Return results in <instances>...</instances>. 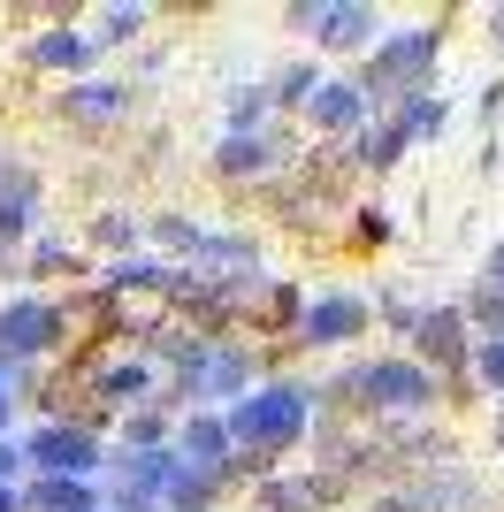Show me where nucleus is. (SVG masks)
<instances>
[{
    "instance_id": "nucleus-1",
    "label": "nucleus",
    "mask_w": 504,
    "mask_h": 512,
    "mask_svg": "<svg viewBox=\"0 0 504 512\" xmlns=\"http://www.w3.org/2000/svg\"><path fill=\"white\" fill-rule=\"evenodd\" d=\"M230 444H252V451H291L298 436H306V390L298 383H275V390H252V398H237L230 406Z\"/></svg>"
},
{
    "instance_id": "nucleus-2",
    "label": "nucleus",
    "mask_w": 504,
    "mask_h": 512,
    "mask_svg": "<svg viewBox=\"0 0 504 512\" xmlns=\"http://www.w3.org/2000/svg\"><path fill=\"white\" fill-rule=\"evenodd\" d=\"M329 398H359V406H375V413H420L436 398V375L413 367V360H367V367H352Z\"/></svg>"
},
{
    "instance_id": "nucleus-3",
    "label": "nucleus",
    "mask_w": 504,
    "mask_h": 512,
    "mask_svg": "<svg viewBox=\"0 0 504 512\" xmlns=\"http://www.w3.org/2000/svg\"><path fill=\"white\" fill-rule=\"evenodd\" d=\"M428 62H436V23H413V31H398V39L367 62L359 100H367V92H375V100H413V92H428Z\"/></svg>"
},
{
    "instance_id": "nucleus-4",
    "label": "nucleus",
    "mask_w": 504,
    "mask_h": 512,
    "mask_svg": "<svg viewBox=\"0 0 504 512\" xmlns=\"http://www.w3.org/2000/svg\"><path fill=\"white\" fill-rule=\"evenodd\" d=\"M62 344V314L46 299H16L8 314H0V360H39V352H54Z\"/></svg>"
},
{
    "instance_id": "nucleus-5",
    "label": "nucleus",
    "mask_w": 504,
    "mask_h": 512,
    "mask_svg": "<svg viewBox=\"0 0 504 512\" xmlns=\"http://www.w3.org/2000/svg\"><path fill=\"white\" fill-rule=\"evenodd\" d=\"M23 459L39 474H62V482H84V474L100 467V444L84 436V428H39L31 444H23Z\"/></svg>"
},
{
    "instance_id": "nucleus-6",
    "label": "nucleus",
    "mask_w": 504,
    "mask_h": 512,
    "mask_svg": "<svg viewBox=\"0 0 504 512\" xmlns=\"http://www.w3.org/2000/svg\"><path fill=\"white\" fill-rule=\"evenodd\" d=\"M291 161V138L283 130H237V138H222L214 146V176H268Z\"/></svg>"
},
{
    "instance_id": "nucleus-7",
    "label": "nucleus",
    "mask_w": 504,
    "mask_h": 512,
    "mask_svg": "<svg viewBox=\"0 0 504 512\" xmlns=\"http://www.w3.org/2000/svg\"><path fill=\"white\" fill-rule=\"evenodd\" d=\"M413 352H420V360H436V367H451V375H466V321H459V306L420 314L413 321Z\"/></svg>"
},
{
    "instance_id": "nucleus-8",
    "label": "nucleus",
    "mask_w": 504,
    "mask_h": 512,
    "mask_svg": "<svg viewBox=\"0 0 504 512\" xmlns=\"http://www.w3.org/2000/svg\"><path fill=\"white\" fill-rule=\"evenodd\" d=\"M359 329H367V299H352V291H336V299L298 314V344H344V337H359Z\"/></svg>"
},
{
    "instance_id": "nucleus-9",
    "label": "nucleus",
    "mask_w": 504,
    "mask_h": 512,
    "mask_svg": "<svg viewBox=\"0 0 504 512\" xmlns=\"http://www.w3.org/2000/svg\"><path fill=\"white\" fill-rule=\"evenodd\" d=\"M31 214H39V176L16 169V161H0V245L31 230Z\"/></svg>"
},
{
    "instance_id": "nucleus-10",
    "label": "nucleus",
    "mask_w": 504,
    "mask_h": 512,
    "mask_svg": "<svg viewBox=\"0 0 504 512\" xmlns=\"http://www.w3.org/2000/svg\"><path fill=\"white\" fill-rule=\"evenodd\" d=\"M184 451H191V467H199V474L230 482V428H222V413H199V421L184 428Z\"/></svg>"
},
{
    "instance_id": "nucleus-11",
    "label": "nucleus",
    "mask_w": 504,
    "mask_h": 512,
    "mask_svg": "<svg viewBox=\"0 0 504 512\" xmlns=\"http://www.w3.org/2000/svg\"><path fill=\"white\" fill-rule=\"evenodd\" d=\"M314 39L321 46H367L375 39V8H314Z\"/></svg>"
},
{
    "instance_id": "nucleus-12",
    "label": "nucleus",
    "mask_w": 504,
    "mask_h": 512,
    "mask_svg": "<svg viewBox=\"0 0 504 512\" xmlns=\"http://www.w3.org/2000/svg\"><path fill=\"white\" fill-rule=\"evenodd\" d=\"M306 107H314V123H321V130H352L359 115H367L359 85H344V77H336V85H314V92H306Z\"/></svg>"
},
{
    "instance_id": "nucleus-13",
    "label": "nucleus",
    "mask_w": 504,
    "mask_h": 512,
    "mask_svg": "<svg viewBox=\"0 0 504 512\" xmlns=\"http://www.w3.org/2000/svg\"><path fill=\"white\" fill-rule=\"evenodd\" d=\"M69 115H77V123H115V115H123V107H130V85H107V77H100V85H92V77H84V85L77 92H69Z\"/></svg>"
},
{
    "instance_id": "nucleus-14",
    "label": "nucleus",
    "mask_w": 504,
    "mask_h": 512,
    "mask_svg": "<svg viewBox=\"0 0 504 512\" xmlns=\"http://www.w3.org/2000/svg\"><path fill=\"white\" fill-rule=\"evenodd\" d=\"M161 505L168 512H207L214 505V474H199L191 459H176V474L161 482Z\"/></svg>"
},
{
    "instance_id": "nucleus-15",
    "label": "nucleus",
    "mask_w": 504,
    "mask_h": 512,
    "mask_svg": "<svg viewBox=\"0 0 504 512\" xmlns=\"http://www.w3.org/2000/svg\"><path fill=\"white\" fill-rule=\"evenodd\" d=\"M92 482H62V474H39L31 482V512H92Z\"/></svg>"
},
{
    "instance_id": "nucleus-16",
    "label": "nucleus",
    "mask_w": 504,
    "mask_h": 512,
    "mask_svg": "<svg viewBox=\"0 0 504 512\" xmlns=\"http://www.w3.org/2000/svg\"><path fill=\"white\" fill-rule=\"evenodd\" d=\"M31 62L39 69H84L92 62V39L84 31H46V39H31Z\"/></svg>"
},
{
    "instance_id": "nucleus-17",
    "label": "nucleus",
    "mask_w": 504,
    "mask_h": 512,
    "mask_svg": "<svg viewBox=\"0 0 504 512\" xmlns=\"http://www.w3.org/2000/svg\"><path fill=\"white\" fill-rule=\"evenodd\" d=\"M138 31H146V8H107L100 31H84V39H92V46H130Z\"/></svg>"
},
{
    "instance_id": "nucleus-18",
    "label": "nucleus",
    "mask_w": 504,
    "mask_h": 512,
    "mask_svg": "<svg viewBox=\"0 0 504 512\" xmlns=\"http://www.w3.org/2000/svg\"><path fill=\"white\" fill-rule=\"evenodd\" d=\"M466 337H474V329H489V344H497L504 337V291H489V283H482V291H474V306H466Z\"/></svg>"
},
{
    "instance_id": "nucleus-19",
    "label": "nucleus",
    "mask_w": 504,
    "mask_h": 512,
    "mask_svg": "<svg viewBox=\"0 0 504 512\" xmlns=\"http://www.w3.org/2000/svg\"><path fill=\"white\" fill-rule=\"evenodd\" d=\"M92 390H107V398H146L153 375H146L138 360H130V367H100V375H92Z\"/></svg>"
},
{
    "instance_id": "nucleus-20",
    "label": "nucleus",
    "mask_w": 504,
    "mask_h": 512,
    "mask_svg": "<svg viewBox=\"0 0 504 512\" xmlns=\"http://www.w3.org/2000/svg\"><path fill=\"white\" fill-rule=\"evenodd\" d=\"M306 505H321L314 482H260V512H306Z\"/></svg>"
},
{
    "instance_id": "nucleus-21",
    "label": "nucleus",
    "mask_w": 504,
    "mask_h": 512,
    "mask_svg": "<svg viewBox=\"0 0 504 512\" xmlns=\"http://www.w3.org/2000/svg\"><path fill=\"white\" fill-rule=\"evenodd\" d=\"M153 237H168V245H176V253H191V260H199V245H207V230H199V222H184V214H161V222H153Z\"/></svg>"
},
{
    "instance_id": "nucleus-22",
    "label": "nucleus",
    "mask_w": 504,
    "mask_h": 512,
    "mask_svg": "<svg viewBox=\"0 0 504 512\" xmlns=\"http://www.w3.org/2000/svg\"><path fill=\"white\" fill-rule=\"evenodd\" d=\"M314 85H321V77H314L306 62H298V69H283V77H275V92H268V100H275V107H291V100H306Z\"/></svg>"
},
{
    "instance_id": "nucleus-23",
    "label": "nucleus",
    "mask_w": 504,
    "mask_h": 512,
    "mask_svg": "<svg viewBox=\"0 0 504 512\" xmlns=\"http://www.w3.org/2000/svg\"><path fill=\"white\" fill-rule=\"evenodd\" d=\"M260 107H268V92H237V100H230V130H222V138H237V130H252V123H260Z\"/></svg>"
},
{
    "instance_id": "nucleus-24",
    "label": "nucleus",
    "mask_w": 504,
    "mask_h": 512,
    "mask_svg": "<svg viewBox=\"0 0 504 512\" xmlns=\"http://www.w3.org/2000/svg\"><path fill=\"white\" fill-rule=\"evenodd\" d=\"M161 436H168V413H130V444H138V451H153V444H161Z\"/></svg>"
},
{
    "instance_id": "nucleus-25",
    "label": "nucleus",
    "mask_w": 504,
    "mask_h": 512,
    "mask_svg": "<svg viewBox=\"0 0 504 512\" xmlns=\"http://www.w3.org/2000/svg\"><path fill=\"white\" fill-rule=\"evenodd\" d=\"M474 375H482V383H497V390H504V337H497V344H482V352H474Z\"/></svg>"
},
{
    "instance_id": "nucleus-26",
    "label": "nucleus",
    "mask_w": 504,
    "mask_h": 512,
    "mask_svg": "<svg viewBox=\"0 0 504 512\" xmlns=\"http://www.w3.org/2000/svg\"><path fill=\"white\" fill-rule=\"evenodd\" d=\"M92 237H100V245H130L138 230H130L123 214H92Z\"/></svg>"
},
{
    "instance_id": "nucleus-27",
    "label": "nucleus",
    "mask_w": 504,
    "mask_h": 512,
    "mask_svg": "<svg viewBox=\"0 0 504 512\" xmlns=\"http://www.w3.org/2000/svg\"><path fill=\"white\" fill-rule=\"evenodd\" d=\"M31 268H46V276H77V253H62V245H39V260Z\"/></svg>"
},
{
    "instance_id": "nucleus-28",
    "label": "nucleus",
    "mask_w": 504,
    "mask_h": 512,
    "mask_svg": "<svg viewBox=\"0 0 504 512\" xmlns=\"http://www.w3.org/2000/svg\"><path fill=\"white\" fill-rule=\"evenodd\" d=\"M382 237H390V214H382V207H359V245H382Z\"/></svg>"
},
{
    "instance_id": "nucleus-29",
    "label": "nucleus",
    "mask_w": 504,
    "mask_h": 512,
    "mask_svg": "<svg viewBox=\"0 0 504 512\" xmlns=\"http://www.w3.org/2000/svg\"><path fill=\"white\" fill-rule=\"evenodd\" d=\"M375 512H428V497H420V490H390Z\"/></svg>"
},
{
    "instance_id": "nucleus-30",
    "label": "nucleus",
    "mask_w": 504,
    "mask_h": 512,
    "mask_svg": "<svg viewBox=\"0 0 504 512\" xmlns=\"http://www.w3.org/2000/svg\"><path fill=\"white\" fill-rule=\"evenodd\" d=\"M115 512H161V505H153V497H138V490H123V497H115Z\"/></svg>"
},
{
    "instance_id": "nucleus-31",
    "label": "nucleus",
    "mask_w": 504,
    "mask_h": 512,
    "mask_svg": "<svg viewBox=\"0 0 504 512\" xmlns=\"http://www.w3.org/2000/svg\"><path fill=\"white\" fill-rule=\"evenodd\" d=\"M16 467H23V451L8 444V436H0V482H8V474H16Z\"/></svg>"
},
{
    "instance_id": "nucleus-32",
    "label": "nucleus",
    "mask_w": 504,
    "mask_h": 512,
    "mask_svg": "<svg viewBox=\"0 0 504 512\" xmlns=\"http://www.w3.org/2000/svg\"><path fill=\"white\" fill-rule=\"evenodd\" d=\"M0 512H23V505H16V490H0Z\"/></svg>"
},
{
    "instance_id": "nucleus-33",
    "label": "nucleus",
    "mask_w": 504,
    "mask_h": 512,
    "mask_svg": "<svg viewBox=\"0 0 504 512\" xmlns=\"http://www.w3.org/2000/svg\"><path fill=\"white\" fill-rule=\"evenodd\" d=\"M0 428H8V383H0Z\"/></svg>"
},
{
    "instance_id": "nucleus-34",
    "label": "nucleus",
    "mask_w": 504,
    "mask_h": 512,
    "mask_svg": "<svg viewBox=\"0 0 504 512\" xmlns=\"http://www.w3.org/2000/svg\"><path fill=\"white\" fill-rule=\"evenodd\" d=\"M497 46H504V8H497Z\"/></svg>"
},
{
    "instance_id": "nucleus-35",
    "label": "nucleus",
    "mask_w": 504,
    "mask_h": 512,
    "mask_svg": "<svg viewBox=\"0 0 504 512\" xmlns=\"http://www.w3.org/2000/svg\"><path fill=\"white\" fill-rule=\"evenodd\" d=\"M497 444H504V413H497Z\"/></svg>"
},
{
    "instance_id": "nucleus-36",
    "label": "nucleus",
    "mask_w": 504,
    "mask_h": 512,
    "mask_svg": "<svg viewBox=\"0 0 504 512\" xmlns=\"http://www.w3.org/2000/svg\"><path fill=\"white\" fill-rule=\"evenodd\" d=\"M0 276H8V260H0Z\"/></svg>"
}]
</instances>
